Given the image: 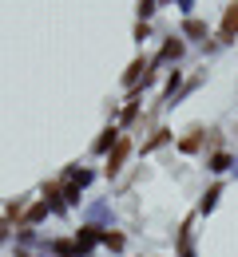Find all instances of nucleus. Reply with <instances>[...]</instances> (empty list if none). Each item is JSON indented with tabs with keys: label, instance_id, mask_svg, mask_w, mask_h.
<instances>
[{
	"label": "nucleus",
	"instance_id": "1",
	"mask_svg": "<svg viewBox=\"0 0 238 257\" xmlns=\"http://www.w3.org/2000/svg\"><path fill=\"white\" fill-rule=\"evenodd\" d=\"M234 36H238V4H230L222 16V40H234Z\"/></svg>",
	"mask_w": 238,
	"mask_h": 257
},
{
	"label": "nucleus",
	"instance_id": "2",
	"mask_svg": "<svg viewBox=\"0 0 238 257\" xmlns=\"http://www.w3.org/2000/svg\"><path fill=\"white\" fill-rule=\"evenodd\" d=\"M127 151H131V143H127V139H119V147H115V151H111V159H107V170H119V162L127 159Z\"/></svg>",
	"mask_w": 238,
	"mask_h": 257
},
{
	"label": "nucleus",
	"instance_id": "3",
	"mask_svg": "<svg viewBox=\"0 0 238 257\" xmlns=\"http://www.w3.org/2000/svg\"><path fill=\"white\" fill-rule=\"evenodd\" d=\"M183 32H187V36H206V24H203V20H187Z\"/></svg>",
	"mask_w": 238,
	"mask_h": 257
},
{
	"label": "nucleus",
	"instance_id": "4",
	"mask_svg": "<svg viewBox=\"0 0 238 257\" xmlns=\"http://www.w3.org/2000/svg\"><path fill=\"white\" fill-rule=\"evenodd\" d=\"M226 166H230L226 155H214V159H210V170H226Z\"/></svg>",
	"mask_w": 238,
	"mask_h": 257
},
{
	"label": "nucleus",
	"instance_id": "5",
	"mask_svg": "<svg viewBox=\"0 0 238 257\" xmlns=\"http://www.w3.org/2000/svg\"><path fill=\"white\" fill-rule=\"evenodd\" d=\"M139 12L147 16V12H155V0H139Z\"/></svg>",
	"mask_w": 238,
	"mask_h": 257
},
{
	"label": "nucleus",
	"instance_id": "6",
	"mask_svg": "<svg viewBox=\"0 0 238 257\" xmlns=\"http://www.w3.org/2000/svg\"><path fill=\"white\" fill-rule=\"evenodd\" d=\"M20 257H28V253H20Z\"/></svg>",
	"mask_w": 238,
	"mask_h": 257
}]
</instances>
